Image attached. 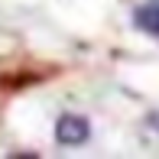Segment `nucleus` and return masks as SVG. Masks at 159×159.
<instances>
[{"label": "nucleus", "instance_id": "f257e3e1", "mask_svg": "<svg viewBox=\"0 0 159 159\" xmlns=\"http://www.w3.org/2000/svg\"><path fill=\"white\" fill-rule=\"evenodd\" d=\"M88 136H91V124L78 114H62L55 120V140L62 146H81Z\"/></svg>", "mask_w": 159, "mask_h": 159}, {"label": "nucleus", "instance_id": "f03ea898", "mask_svg": "<svg viewBox=\"0 0 159 159\" xmlns=\"http://www.w3.org/2000/svg\"><path fill=\"white\" fill-rule=\"evenodd\" d=\"M136 26L159 36V0H146V3L136 7Z\"/></svg>", "mask_w": 159, "mask_h": 159}]
</instances>
